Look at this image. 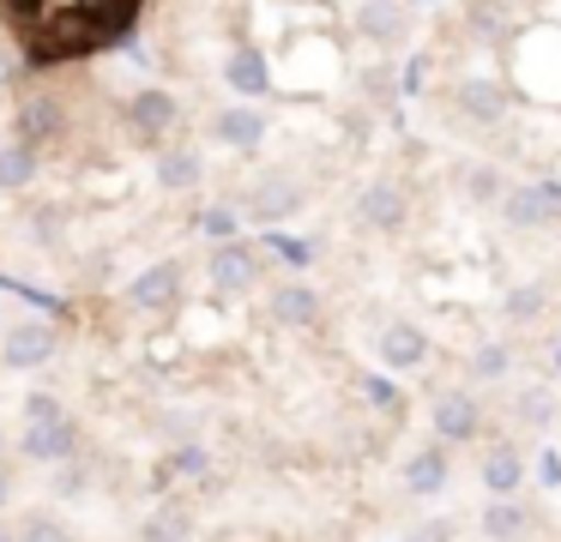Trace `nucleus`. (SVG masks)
<instances>
[{
	"instance_id": "nucleus-13",
	"label": "nucleus",
	"mask_w": 561,
	"mask_h": 542,
	"mask_svg": "<svg viewBox=\"0 0 561 542\" xmlns=\"http://www.w3.org/2000/svg\"><path fill=\"white\" fill-rule=\"evenodd\" d=\"M525 530H531V506H519V500H489L483 506V537L489 542H519Z\"/></svg>"
},
{
	"instance_id": "nucleus-3",
	"label": "nucleus",
	"mask_w": 561,
	"mask_h": 542,
	"mask_svg": "<svg viewBox=\"0 0 561 542\" xmlns=\"http://www.w3.org/2000/svg\"><path fill=\"white\" fill-rule=\"evenodd\" d=\"M49 356H55V332H49L43 320H19L13 332L0 337V368H13V373L43 368Z\"/></svg>"
},
{
	"instance_id": "nucleus-32",
	"label": "nucleus",
	"mask_w": 561,
	"mask_h": 542,
	"mask_svg": "<svg viewBox=\"0 0 561 542\" xmlns=\"http://www.w3.org/2000/svg\"><path fill=\"white\" fill-rule=\"evenodd\" d=\"M363 392L375 397V404H399V392H392L387 380H375V373H368V380H363Z\"/></svg>"
},
{
	"instance_id": "nucleus-8",
	"label": "nucleus",
	"mask_w": 561,
	"mask_h": 542,
	"mask_svg": "<svg viewBox=\"0 0 561 542\" xmlns=\"http://www.w3.org/2000/svg\"><path fill=\"white\" fill-rule=\"evenodd\" d=\"M127 296H134L139 308H151V313L175 308V296H182V265H175V260H163V265H151V272H139Z\"/></svg>"
},
{
	"instance_id": "nucleus-23",
	"label": "nucleus",
	"mask_w": 561,
	"mask_h": 542,
	"mask_svg": "<svg viewBox=\"0 0 561 542\" xmlns=\"http://www.w3.org/2000/svg\"><path fill=\"white\" fill-rule=\"evenodd\" d=\"M211 470V452L206 446H175L170 458H163V476H175V482H199Z\"/></svg>"
},
{
	"instance_id": "nucleus-4",
	"label": "nucleus",
	"mask_w": 561,
	"mask_h": 542,
	"mask_svg": "<svg viewBox=\"0 0 561 542\" xmlns=\"http://www.w3.org/2000/svg\"><path fill=\"white\" fill-rule=\"evenodd\" d=\"M435 434L440 440H477L483 434V410L471 392H440L435 397Z\"/></svg>"
},
{
	"instance_id": "nucleus-10",
	"label": "nucleus",
	"mask_w": 561,
	"mask_h": 542,
	"mask_svg": "<svg viewBox=\"0 0 561 542\" xmlns=\"http://www.w3.org/2000/svg\"><path fill=\"white\" fill-rule=\"evenodd\" d=\"M549 211H556V205H549L543 181H537V187H507V193H501V217H507L513 229H537V223H549Z\"/></svg>"
},
{
	"instance_id": "nucleus-34",
	"label": "nucleus",
	"mask_w": 561,
	"mask_h": 542,
	"mask_svg": "<svg viewBox=\"0 0 561 542\" xmlns=\"http://www.w3.org/2000/svg\"><path fill=\"white\" fill-rule=\"evenodd\" d=\"M7 494H13V476H7V464H0V506H7Z\"/></svg>"
},
{
	"instance_id": "nucleus-5",
	"label": "nucleus",
	"mask_w": 561,
	"mask_h": 542,
	"mask_svg": "<svg viewBox=\"0 0 561 542\" xmlns=\"http://www.w3.org/2000/svg\"><path fill=\"white\" fill-rule=\"evenodd\" d=\"M175 115H182V108H175V96L158 91V84H151V91H139L134 108H127V120H134V132L146 145H163V132L175 127Z\"/></svg>"
},
{
	"instance_id": "nucleus-12",
	"label": "nucleus",
	"mask_w": 561,
	"mask_h": 542,
	"mask_svg": "<svg viewBox=\"0 0 561 542\" xmlns=\"http://www.w3.org/2000/svg\"><path fill=\"white\" fill-rule=\"evenodd\" d=\"M453 103H459L471 120H501V115H507V91H501L495 79H459Z\"/></svg>"
},
{
	"instance_id": "nucleus-27",
	"label": "nucleus",
	"mask_w": 561,
	"mask_h": 542,
	"mask_svg": "<svg viewBox=\"0 0 561 542\" xmlns=\"http://www.w3.org/2000/svg\"><path fill=\"white\" fill-rule=\"evenodd\" d=\"M549 416H556V397H549V385H525V392H519V422L543 428Z\"/></svg>"
},
{
	"instance_id": "nucleus-36",
	"label": "nucleus",
	"mask_w": 561,
	"mask_h": 542,
	"mask_svg": "<svg viewBox=\"0 0 561 542\" xmlns=\"http://www.w3.org/2000/svg\"><path fill=\"white\" fill-rule=\"evenodd\" d=\"M0 458H7V434H0Z\"/></svg>"
},
{
	"instance_id": "nucleus-25",
	"label": "nucleus",
	"mask_w": 561,
	"mask_h": 542,
	"mask_svg": "<svg viewBox=\"0 0 561 542\" xmlns=\"http://www.w3.org/2000/svg\"><path fill=\"white\" fill-rule=\"evenodd\" d=\"M19 542H73V530H67L55 512H31L25 524H19Z\"/></svg>"
},
{
	"instance_id": "nucleus-7",
	"label": "nucleus",
	"mask_w": 561,
	"mask_h": 542,
	"mask_svg": "<svg viewBox=\"0 0 561 542\" xmlns=\"http://www.w3.org/2000/svg\"><path fill=\"white\" fill-rule=\"evenodd\" d=\"M61 120H67V108L55 103V96H25V103H19V115H13V139H25V145H37L43 151V139H55V132H61Z\"/></svg>"
},
{
	"instance_id": "nucleus-11",
	"label": "nucleus",
	"mask_w": 561,
	"mask_h": 542,
	"mask_svg": "<svg viewBox=\"0 0 561 542\" xmlns=\"http://www.w3.org/2000/svg\"><path fill=\"white\" fill-rule=\"evenodd\" d=\"M519 482H525V458L513 452V446H489V458H483V488L495 494V500H513V494H519Z\"/></svg>"
},
{
	"instance_id": "nucleus-24",
	"label": "nucleus",
	"mask_w": 561,
	"mask_h": 542,
	"mask_svg": "<svg viewBox=\"0 0 561 542\" xmlns=\"http://www.w3.org/2000/svg\"><path fill=\"white\" fill-rule=\"evenodd\" d=\"M187 530H194V518L175 512V506H163L158 518H146V542H182Z\"/></svg>"
},
{
	"instance_id": "nucleus-21",
	"label": "nucleus",
	"mask_w": 561,
	"mask_h": 542,
	"mask_svg": "<svg viewBox=\"0 0 561 542\" xmlns=\"http://www.w3.org/2000/svg\"><path fill=\"white\" fill-rule=\"evenodd\" d=\"M224 79H230L236 91H248V96L266 91V60H260V48H236L230 67H224Z\"/></svg>"
},
{
	"instance_id": "nucleus-30",
	"label": "nucleus",
	"mask_w": 561,
	"mask_h": 542,
	"mask_svg": "<svg viewBox=\"0 0 561 542\" xmlns=\"http://www.w3.org/2000/svg\"><path fill=\"white\" fill-rule=\"evenodd\" d=\"M465 187H471V199H501L495 169H471V175H465Z\"/></svg>"
},
{
	"instance_id": "nucleus-9",
	"label": "nucleus",
	"mask_w": 561,
	"mask_h": 542,
	"mask_svg": "<svg viewBox=\"0 0 561 542\" xmlns=\"http://www.w3.org/2000/svg\"><path fill=\"white\" fill-rule=\"evenodd\" d=\"M356 217H363L368 229H399L404 223V187L399 181H375V187H363Z\"/></svg>"
},
{
	"instance_id": "nucleus-14",
	"label": "nucleus",
	"mask_w": 561,
	"mask_h": 542,
	"mask_svg": "<svg viewBox=\"0 0 561 542\" xmlns=\"http://www.w3.org/2000/svg\"><path fill=\"white\" fill-rule=\"evenodd\" d=\"M211 284L218 289H248L254 284V253H248L242 241H224V247L211 253Z\"/></svg>"
},
{
	"instance_id": "nucleus-22",
	"label": "nucleus",
	"mask_w": 561,
	"mask_h": 542,
	"mask_svg": "<svg viewBox=\"0 0 561 542\" xmlns=\"http://www.w3.org/2000/svg\"><path fill=\"white\" fill-rule=\"evenodd\" d=\"M158 181H163V187H194V181H199V151L170 145V151L158 157Z\"/></svg>"
},
{
	"instance_id": "nucleus-6",
	"label": "nucleus",
	"mask_w": 561,
	"mask_h": 542,
	"mask_svg": "<svg viewBox=\"0 0 561 542\" xmlns=\"http://www.w3.org/2000/svg\"><path fill=\"white\" fill-rule=\"evenodd\" d=\"M423 356H428V337H423V325H411V320H392L387 332H380V361H387L392 373H411V368H423Z\"/></svg>"
},
{
	"instance_id": "nucleus-16",
	"label": "nucleus",
	"mask_w": 561,
	"mask_h": 542,
	"mask_svg": "<svg viewBox=\"0 0 561 542\" xmlns=\"http://www.w3.org/2000/svg\"><path fill=\"white\" fill-rule=\"evenodd\" d=\"M404 488L411 494H440L447 488V452H440V446L411 452V464H404Z\"/></svg>"
},
{
	"instance_id": "nucleus-17",
	"label": "nucleus",
	"mask_w": 561,
	"mask_h": 542,
	"mask_svg": "<svg viewBox=\"0 0 561 542\" xmlns=\"http://www.w3.org/2000/svg\"><path fill=\"white\" fill-rule=\"evenodd\" d=\"M218 139L236 145V151H254V145L266 139V115H260V108H224V115H218Z\"/></svg>"
},
{
	"instance_id": "nucleus-2",
	"label": "nucleus",
	"mask_w": 561,
	"mask_h": 542,
	"mask_svg": "<svg viewBox=\"0 0 561 542\" xmlns=\"http://www.w3.org/2000/svg\"><path fill=\"white\" fill-rule=\"evenodd\" d=\"M25 458L31 464H73L79 452V428L73 416H67L61 404H49V397H31V428H25Z\"/></svg>"
},
{
	"instance_id": "nucleus-31",
	"label": "nucleus",
	"mask_w": 561,
	"mask_h": 542,
	"mask_svg": "<svg viewBox=\"0 0 561 542\" xmlns=\"http://www.w3.org/2000/svg\"><path fill=\"white\" fill-rule=\"evenodd\" d=\"M537 482H543V488H561V452H556V446L537 452Z\"/></svg>"
},
{
	"instance_id": "nucleus-15",
	"label": "nucleus",
	"mask_w": 561,
	"mask_h": 542,
	"mask_svg": "<svg viewBox=\"0 0 561 542\" xmlns=\"http://www.w3.org/2000/svg\"><path fill=\"white\" fill-rule=\"evenodd\" d=\"M272 320H284V325H314V320H320V296H314L308 284L272 289Z\"/></svg>"
},
{
	"instance_id": "nucleus-1",
	"label": "nucleus",
	"mask_w": 561,
	"mask_h": 542,
	"mask_svg": "<svg viewBox=\"0 0 561 542\" xmlns=\"http://www.w3.org/2000/svg\"><path fill=\"white\" fill-rule=\"evenodd\" d=\"M139 7L146 0H0L19 48L37 67H61V60H85V55H103V48H122L134 36Z\"/></svg>"
},
{
	"instance_id": "nucleus-29",
	"label": "nucleus",
	"mask_w": 561,
	"mask_h": 542,
	"mask_svg": "<svg viewBox=\"0 0 561 542\" xmlns=\"http://www.w3.org/2000/svg\"><path fill=\"white\" fill-rule=\"evenodd\" d=\"M199 229H206L211 241H236V229H242V217H236L230 205H211V211L199 217Z\"/></svg>"
},
{
	"instance_id": "nucleus-20",
	"label": "nucleus",
	"mask_w": 561,
	"mask_h": 542,
	"mask_svg": "<svg viewBox=\"0 0 561 542\" xmlns=\"http://www.w3.org/2000/svg\"><path fill=\"white\" fill-rule=\"evenodd\" d=\"M356 24H363V36H375V43H392V36L404 31V7L399 0H368Z\"/></svg>"
},
{
	"instance_id": "nucleus-35",
	"label": "nucleus",
	"mask_w": 561,
	"mask_h": 542,
	"mask_svg": "<svg viewBox=\"0 0 561 542\" xmlns=\"http://www.w3.org/2000/svg\"><path fill=\"white\" fill-rule=\"evenodd\" d=\"M0 542H19V530H7V524H0Z\"/></svg>"
},
{
	"instance_id": "nucleus-33",
	"label": "nucleus",
	"mask_w": 561,
	"mask_h": 542,
	"mask_svg": "<svg viewBox=\"0 0 561 542\" xmlns=\"http://www.w3.org/2000/svg\"><path fill=\"white\" fill-rule=\"evenodd\" d=\"M399 542H447V530L428 524V530H411V537H399Z\"/></svg>"
},
{
	"instance_id": "nucleus-28",
	"label": "nucleus",
	"mask_w": 561,
	"mask_h": 542,
	"mask_svg": "<svg viewBox=\"0 0 561 542\" xmlns=\"http://www.w3.org/2000/svg\"><path fill=\"white\" fill-rule=\"evenodd\" d=\"M507 368H513V349H507V344H483V349L471 356V373H477V380H501Z\"/></svg>"
},
{
	"instance_id": "nucleus-18",
	"label": "nucleus",
	"mask_w": 561,
	"mask_h": 542,
	"mask_svg": "<svg viewBox=\"0 0 561 542\" xmlns=\"http://www.w3.org/2000/svg\"><path fill=\"white\" fill-rule=\"evenodd\" d=\"M296 205H302V193H296L290 181H260L254 199H248V211H254V223H278V217H290Z\"/></svg>"
},
{
	"instance_id": "nucleus-26",
	"label": "nucleus",
	"mask_w": 561,
	"mask_h": 542,
	"mask_svg": "<svg viewBox=\"0 0 561 542\" xmlns=\"http://www.w3.org/2000/svg\"><path fill=\"white\" fill-rule=\"evenodd\" d=\"M543 301H549V289H543V284H519V289H507V320H537V313H543Z\"/></svg>"
},
{
	"instance_id": "nucleus-19",
	"label": "nucleus",
	"mask_w": 561,
	"mask_h": 542,
	"mask_svg": "<svg viewBox=\"0 0 561 542\" xmlns=\"http://www.w3.org/2000/svg\"><path fill=\"white\" fill-rule=\"evenodd\" d=\"M31 175H37V145L7 139V145H0V187L19 193V187H31Z\"/></svg>"
}]
</instances>
